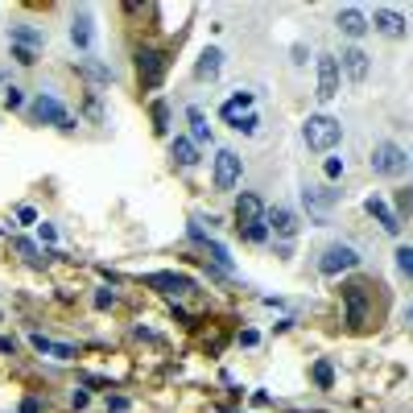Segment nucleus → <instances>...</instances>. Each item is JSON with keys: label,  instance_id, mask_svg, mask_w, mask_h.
<instances>
[{"label": "nucleus", "instance_id": "obj_34", "mask_svg": "<svg viewBox=\"0 0 413 413\" xmlns=\"http://www.w3.org/2000/svg\"><path fill=\"white\" fill-rule=\"evenodd\" d=\"M29 343H33L42 355H54V347H58V343H54V339H46V335H29Z\"/></svg>", "mask_w": 413, "mask_h": 413}, {"label": "nucleus", "instance_id": "obj_13", "mask_svg": "<svg viewBox=\"0 0 413 413\" xmlns=\"http://www.w3.org/2000/svg\"><path fill=\"white\" fill-rule=\"evenodd\" d=\"M372 29H376V33H385V37H393V42H401V37L410 33L405 17H401V12H393V8H376V12H372Z\"/></svg>", "mask_w": 413, "mask_h": 413}, {"label": "nucleus", "instance_id": "obj_29", "mask_svg": "<svg viewBox=\"0 0 413 413\" xmlns=\"http://www.w3.org/2000/svg\"><path fill=\"white\" fill-rule=\"evenodd\" d=\"M314 380H319V389H330V385H335V368H330V360H319V364H314Z\"/></svg>", "mask_w": 413, "mask_h": 413}, {"label": "nucleus", "instance_id": "obj_14", "mask_svg": "<svg viewBox=\"0 0 413 413\" xmlns=\"http://www.w3.org/2000/svg\"><path fill=\"white\" fill-rule=\"evenodd\" d=\"M364 211H368V215H372V219L389 232V236H397V232H401V219L393 215V207H389L380 194H368V199H364Z\"/></svg>", "mask_w": 413, "mask_h": 413}, {"label": "nucleus", "instance_id": "obj_19", "mask_svg": "<svg viewBox=\"0 0 413 413\" xmlns=\"http://www.w3.org/2000/svg\"><path fill=\"white\" fill-rule=\"evenodd\" d=\"M169 158L182 165V169H194V165H199V145H194L190 137H174V141H169Z\"/></svg>", "mask_w": 413, "mask_h": 413}, {"label": "nucleus", "instance_id": "obj_2", "mask_svg": "<svg viewBox=\"0 0 413 413\" xmlns=\"http://www.w3.org/2000/svg\"><path fill=\"white\" fill-rule=\"evenodd\" d=\"M133 62H137V79L145 91H153V87H162L165 83V71H169V54L158 50V46H141L137 54H133Z\"/></svg>", "mask_w": 413, "mask_h": 413}, {"label": "nucleus", "instance_id": "obj_32", "mask_svg": "<svg viewBox=\"0 0 413 413\" xmlns=\"http://www.w3.org/2000/svg\"><path fill=\"white\" fill-rule=\"evenodd\" d=\"M244 240H252V244H264V240H269V228H264V224H252V228H244Z\"/></svg>", "mask_w": 413, "mask_h": 413}, {"label": "nucleus", "instance_id": "obj_40", "mask_svg": "<svg viewBox=\"0 0 413 413\" xmlns=\"http://www.w3.org/2000/svg\"><path fill=\"white\" fill-rule=\"evenodd\" d=\"M17 219H21V224H37V211H33V207H17Z\"/></svg>", "mask_w": 413, "mask_h": 413}, {"label": "nucleus", "instance_id": "obj_33", "mask_svg": "<svg viewBox=\"0 0 413 413\" xmlns=\"http://www.w3.org/2000/svg\"><path fill=\"white\" fill-rule=\"evenodd\" d=\"M323 174H327L330 182H339V178H343V158H327V162H323Z\"/></svg>", "mask_w": 413, "mask_h": 413}, {"label": "nucleus", "instance_id": "obj_3", "mask_svg": "<svg viewBox=\"0 0 413 413\" xmlns=\"http://www.w3.org/2000/svg\"><path fill=\"white\" fill-rule=\"evenodd\" d=\"M372 174H380V178H401L405 169H410V158H405V149L397 145V141H380V145H372Z\"/></svg>", "mask_w": 413, "mask_h": 413}, {"label": "nucleus", "instance_id": "obj_9", "mask_svg": "<svg viewBox=\"0 0 413 413\" xmlns=\"http://www.w3.org/2000/svg\"><path fill=\"white\" fill-rule=\"evenodd\" d=\"M314 71H319V99L330 103L335 95H339V79H343V71H339V54H319L314 58Z\"/></svg>", "mask_w": 413, "mask_h": 413}, {"label": "nucleus", "instance_id": "obj_36", "mask_svg": "<svg viewBox=\"0 0 413 413\" xmlns=\"http://www.w3.org/2000/svg\"><path fill=\"white\" fill-rule=\"evenodd\" d=\"M21 103H25L21 87H8V91H4V108H21Z\"/></svg>", "mask_w": 413, "mask_h": 413}, {"label": "nucleus", "instance_id": "obj_26", "mask_svg": "<svg viewBox=\"0 0 413 413\" xmlns=\"http://www.w3.org/2000/svg\"><path fill=\"white\" fill-rule=\"evenodd\" d=\"M393 256H397V273L413 281V248H410V244H401L397 252H393Z\"/></svg>", "mask_w": 413, "mask_h": 413}, {"label": "nucleus", "instance_id": "obj_37", "mask_svg": "<svg viewBox=\"0 0 413 413\" xmlns=\"http://www.w3.org/2000/svg\"><path fill=\"white\" fill-rule=\"evenodd\" d=\"M108 413H128V397H108Z\"/></svg>", "mask_w": 413, "mask_h": 413}, {"label": "nucleus", "instance_id": "obj_24", "mask_svg": "<svg viewBox=\"0 0 413 413\" xmlns=\"http://www.w3.org/2000/svg\"><path fill=\"white\" fill-rule=\"evenodd\" d=\"M79 71H83V75H87L91 83H112V71H108L103 62H95V58H83Z\"/></svg>", "mask_w": 413, "mask_h": 413}, {"label": "nucleus", "instance_id": "obj_15", "mask_svg": "<svg viewBox=\"0 0 413 413\" xmlns=\"http://www.w3.org/2000/svg\"><path fill=\"white\" fill-rule=\"evenodd\" d=\"M335 25H339V33H347V37H364V33L372 29V21H368L360 8H339V12H335Z\"/></svg>", "mask_w": 413, "mask_h": 413}, {"label": "nucleus", "instance_id": "obj_45", "mask_svg": "<svg viewBox=\"0 0 413 413\" xmlns=\"http://www.w3.org/2000/svg\"><path fill=\"white\" fill-rule=\"evenodd\" d=\"M405 323H413V306H410V310H405Z\"/></svg>", "mask_w": 413, "mask_h": 413}, {"label": "nucleus", "instance_id": "obj_1", "mask_svg": "<svg viewBox=\"0 0 413 413\" xmlns=\"http://www.w3.org/2000/svg\"><path fill=\"white\" fill-rule=\"evenodd\" d=\"M302 141H306V149H314V153H330L339 141H343V124L327 116V112H314V116H306L302 120Z\"/></svg>", "mask_w": 413, "mask_h": 413}, {"label": "nucleus", "instance_id": "obj_18", "mask_svg": "<svg viewBox=\"0 0 413 413\" xmlns=\"http://www.w3.org/2000/svg\"><path fill=\"white\" fill-rule=\"evenodd\" d=\"M219 71H224V54H219L215 46H207V50L199 54V62H194V79H199V83H211Z\"/></svg>", "mask_w": 413, "mask_h": 413}, {"label": "nucleus", "instance_id": "obj_17", "mask_svg": "<svg viewBox=\"0 0 413 413\" xmlns=\"http://www.w3.org/2000/svg\"><path fill=\"white\" fill-rule=\"evenodd\" d=\"M190 240H199V244L211 252V260H215V264H219L224 273H232V256H228V248L219 244V240H211V236H207V232H203L199 224H190Z\"/></svg>", "mask_w": 413, "mask_h": 413}, {"label": "nucleus", "instance_id": "obj_25", "mask_svg": "<svg viewBox=\"0 0 413 413\" xmlns=\"http://www.w3.org/2000/svg\"><path fill=\"white\" fill-rule=\"evenodd\" d=\"M149 116H153V133H169V103L165 99H153V108H149Z\"/></svg>", "mask_w": 413, "mask_h": 413}, {"label": "nucleus", "instance_id": "obj_6", "mask_svg": "<svg viewBox=\"0 0 413 413\" xmlns=\"http://www.w3.org/2000/svg\"><path fill=\"white\" fill-rule=\"evenodd\" d=\"M339 298H343V306H347V327L360 330L368 323V285H364V281H347V285L339 289Z\"/></svg>", "mask_w": 413, "mask_h": 413}, {"label": "nucleus", "instance_id": "obj_7", "mask_svg": "<svg viewBox=\"0 0 413 413\" xmlns=\"http://www.w3.org/2000/svg\"><path fill=\"white\" fill-rule=\"evenodd\" d=\"M355 264H360V252L351 244H343V240H335V244L323 248L319 273H323V277H335V273H347V269H355Z\"/></svg>", "mask_w": 413, "mask_h": 413}, {"label": "nucleus", "instance_id": "obj_41", "mask_svg": "<svg viewBox=\"0 0 413 413\" xmlns=\"http://www.w3.org/2000/svg\"><path fill=\"white\" fill-rule=\"evenodd\" d=\"M17 252H21V256H29V260H33V256H37V248L29 244V240H17Z\"/></svg>", "mask_w": 413, "mask_h": 413}, {"label": "nucleus", "instance_id": "obj_22", "mask_svg": "<svg viewBox=\"0 0 413 413\" xmlns=\"http://www.w3.org/2000/svg\"><path fill=\"white\" fill-rule=\"evenodd\" d=\"M71 42L79 46V50H91V42H95V29H91V17L79 12L75 21H71Z\"/></svg>", "mask_w": 413, "mask_h": 413}, {"label": "nucleus", "instance_id": "obj_35", "mask_svg": "<svg viewBox=\"0 0 413 413\" xmlns=\"http://www.w3.org/2000/svg\"><path fill=\"white\" fill-rule=\"evenodd\" d=\"M306 58H310V50H306L302 42H298V46H289V62H294V67H306Z\"/></svg>", "mask_w": 413, "mask_h": 413}, {"label": "nucleus", "instance_id": "obj_12", "mask_svg": "<svg viewBox=\"0 0 413 413\" xmlns=\"http://www.w3.org/2000/svg\"><path fill=\"white\" fill-rule=\"evenodd\" d=\"M264 228H269L273 236H281V240H294L298 228H302V219H298L289 207H269V211H264Z\"/></svg>", "mask_w": 413, "mask_h": 413}, {"label": "nucleus", "instance_id": "obj_42", "mask_svg": "<svg viewBox=\"0 0 413 413\" xmlns=\"http://www.w3.org/2000/svg\"><path fill=\"white\" fill-rule=\"evenodd\" d=\"M240 343H244V347H256V343H260V335H256V330H244V335H240Z\"/></svg>", "mask_w": 413, "mask_h": 413}, {"label": "nucleus", "instance_id": "obj_46", "mask_svg": "<svg viewBox=\"0 0 413 413\" xmlns=\"http://www.w3.org/2000/svg\"><path fill=\"white\" fill-rule=\"evenodd\" d=\"M410 165H413V158H410Z\"/></svg>", "mask_w": 413, "mask_h": 413}, {"label": "nucleus", "instance_id": "obj_21", "mask_svg": "<svg viewBox=\"0 0 413 413\" xmlns=\"http://www.w3.org/2000/svg\"><path fill=\"white\" fill-rule=\"evenodd\" d=\"M186 120H190V141H194V145H203V141L211 145V124H207V116H203V108H199V103H190V108H186Z\"/></svg>", "mask_w": 413, "mask_h": 413}, {"label": "nucleus", "instance_id": "obj_38", "mask_svg": "<svg viewBox=\"0 0 413 413\" xmlns=\"http://www.w3.org/2000/svg\"><path fill=\"white\" fill-rule=\"evenodd\" d=\"M112 302H116V294H112V289H99V294H95V306H99V310H108Z\"/></svg>", "mask_w": 413, "mask_h": 413}, {"label": "nucleus", "instance_id": "obj_28", "mask_svg": "<svg viewBox=\"0 0 413 413\" xmlns=\"http://www.w3.org/2000/svg\"><path fill=\"white\" fill-rule=\"evenodd\" d=\"M256 124H260V116H256V112H244V116H236V120H232V128H236V133H244V137L256 133Z\"/></svg>", "mask_w": 413, "mask_h": 413}, {"label": "nucleus", "instance_id": "obj_39", "mask_svg": "<svg viewBox=\"0 0 413 413\" xmlns=\"http://www.w3.org/2000/svg\"><path fill=\"white\" fill-rule=\"evenodd\" d=\"M21 413H42V397H25V401H21Z\"/></svg>", "mask_w": 413, "mask_h": 413}, {"label": "nucleus", "instance_id": "obj_44", "mask_svg": "<svg viewBox=\"0 0 413 413\" xmlns=\"http://www.w3.org/2000/svg\"><path fill=\"white\" fill-rule=\"evenodd\" d=\"M0 351H8V355H12V351H17V343H12V339H4V335H0Z\"/></svg>", "mask_w": 413, "mask_h": 413}, {"label": "nucleus", "instance_id": "obj_30", "mask_svg": "<svg viewBox=\"0 0 413 413\" xmlns=\"http://www.w3.org/2000/svg\"><path fill=\"white\" fill-rule=\"evenodd\" d=\"M87 116H91L95 124H103V103H99V95H95V91H87Z\"/></svg>", "mask_w": 413, "mask_h": 413}, {"label": "nucleus", "instance_id": "obj_31", "mask_svg": "<svg viewBox=\"0 0 413 413\" xmlns=\"http://www.w3.org/2000/svg\"><path fill=\"white\" fill-rule=\"evenodd\" d=\"M12 58H17L21 67H33V62H37V50H29V46H12Z\"/></svg>", "mask_w": 413, "mask_h": 413}, {"label": "nucleus", "instance_id": "obj_16", "mask_svg": "<svg viewBox=\"0 0 413 413\" xmlns=\"http://www.w3.org/2000/svg\"><path fill=\"white\" fill-rule=\"evenodd\" d=\"M145 285H153V289H162V294H186V289H194V281H190L186 273H149Z\"/></svg>", "mask_w": 413, "mask_h": 413}, {"label": "nucleus", "instance_id": "obj_5", "mask_svg": "<svg viewBox=\"0 0 413 413\" xmlns=\"http://www.w3.org/2000/svg\"><path fill=\"white\" fill-rule=\"evenodd\" d=\"M240 174H244V162H240L236 149H219L215 153V169H211L215 190H236L240 186Z\"/></svg>", "mask_w": 413, "mask_h": 413}, {"label": "nucleus", "instance_id": "obj_4", "mask_svg": "<svg viewBox=\"0 0 413 413\" xmlns=\"http://www.w3.org/2000/svg\"><path fill=\"white\" fill-rule=\"evenodd\" d=\"M29 112H33V120H37V124H54V128H62V133H71V128L79 124V120L67 112V103H62L58 95H50V91H42V95L33 99V108H29Z\"/></svg>", "mask_w": 413, "mask_h": 413}, {"label": "nucleus", "instance_id": "obj_23", "mask_svg": "<svg viewBox=\"0 0 413 413\" xmlns=\"http://www.w3.org/2000/svg\"><path fill=\"white\" fill-rule=\"evenodd\" d=\"M252 99H256L252 91H240V95H232V99H228V103L219 108V116H224V120L232 124L236 116H244V112H252Z\"/></svg>", "mask_w": 413, "mask_h": 413}, {"label": "nucleus", "instance_id": "obj_20", "mask_svg": "<svg viewBox=\"0 0 413 413\" xmlns=\"http://www.w3.org/2000/svg\"><path fill=\"white\" fill-rule=\"evenodd\" d=\"M8 42L12 46H29V50H42L46 46V33L33 29V25H8Z\"/></svg>", "mask_w": 413, "mask_h": 413}, {"label": "nucleus", "instance_id": "obj_8", "mask_svg": "<svg viewBox=\"0 0 413 413\" xmlns=\"http://www.w3.org/2000/svg\"><path fill=\"white\" fill-rule=\"evenodd\" d=\"M339 194H343V190H330V186H306V190H302V199H306V211L314 215V224H319V228L327 224L330 211L339 207Z\"/></svg>", "mask_w": 413, "mask_h": 413}, {"label": "nucleus", "instance_id": "obj_27", "mask_svg": "<svg viewBox=\"0 0 413 413\" xmlns=\"http://www.w3.org/2000/svg\"><path fill=\"white\" fill-rule=\"evenodd\" d=\"M393 215H397V219H401V215L410 219V215H413V186L397 190V207H393Z\"/></svg>", "mask_w": 413, "mask_h": 413}, {"label": "nucleus", "instance_id": "obj_11", "mask_svg": "<svg viewBox=\"0 0 413 413\" xmlns=\"http://www.w3.org/2000/svg\"><path fill=\"white\" fill-rule=\"evenodd\" d=\"M264 199L256 194V190H244V194H236V228H252V224H264Z\"/></svg>", "mask_w": 413, "mask_h": 413}, {"label": "nucleus", "instance_id": "obj_43", "mask_svg": "<svg viewBox=\"0 0 413 413\" xmlns=\"http://www.w3.org/2000/svg\"><path fill=\"white\" fill-rule=\"evenodd\" d=\"M37 232H42V240H46V244H50V240H54V236H58V232H54V224H42V228H37Z\"/></svg>", "mask_w": 413, "mask_h": 413}, {"label": "nucleus", "instance_id": "obj_10", "mask_svg": "<svg viewBox=\"0 0 413 413\" xmlns=\"http://www.w3.org/2000/svg\"><path fill=\"white\" fill-rule=\"evenodd\" d=\"M339 71L347 75V83L364 87V83H368V71H372V62H368V54H364L360 46H347V50L339 54Z\"/></svg>", "mask_w": 413, "mask_h": 413}]
</instances>
